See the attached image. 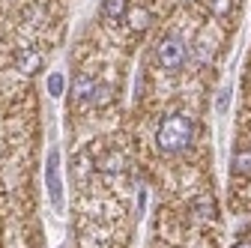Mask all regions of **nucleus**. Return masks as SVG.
<instances>
[{
	"mask_svg": "<svg viewBox=\"0 0 251 248\" xmlns=\"http://www.w3.org/2000/svg\"><path fill=\"white\" fill-rule=\"evenodd\" d=\"M192 138H195V123L188 120L185 114L168 117L159 126V132H155V144H159V149L168 152V156H171V152L185 149L188 144H192Z\"/></svg>",
	"mask_w": 251,
	"mask_h": 248,
	"instance_id": "f257e3e1",
	"label": "nucleus"
},
{
	"mask_svg": "<svg viewBox=\"0 0 251 248\" xmlns=\"http://www.w3.org/2000/svg\"><path fill=\"white\" fill-rule=\"evenodd\" d=\"M155 57H159V63H162L165 69H179V66L185 63V45H182V39L165 36V39L159 42V48H155Z\"/></svg>",
	"mask_w": 251,
	"mask_h": 248,
	"instance_id": "f03ea898",
	"label": "nucleus"
},
{
	"mask_svg": "<svg viewBox=\"0 0 251 248\" xmlns=\"http://www.w3.org/2000/svg\"><path fill=\"white\" fill-rule=\"evenodd\" d=\"M45 179H48V195L54 206H63V185H60V152L51 149L48 152V168H45Z\"/></svg>",
	"mask_w": 251,
	"mask_h": 248,
	"instance_id": "7ed1b4c3",
	"label": "nucleus"
},
{
	"mask_svg": "<svg viewBox=\"0 0 251 248\" xmlns=\"http://www.w3.org/2000/svg\"><path fill=\"white\" fill-rule=\"evenodd\" d=\"M96 81H93L90 75H75V81H72V96L78 99V102H87V99H93L96 96Z\"/></svg>",
	"mask_w": 251,
	"mask_h": 248,
	"instance_id": "20e7f679",
	"label": "nucleus"
},
{
	"mask_svg": "<svg viewBox=\"0 0 251 248\" xmlns=\"http://www.w3.org/2000/svg\"><path fill=\"white\" fill-rule=\"evenodd\" d=\"M102 12H105L108 21H120V18H126V12H129V0H105Z\"/></svg>",
	"mask_w": 251,
	"mask_h": 248,
	"instance_id": "39448f33",
	"label": "nucleus"
},
{
	"mask_svg": "<svg viewBox=\"0 0 251 248\" xmlns=\"http://www.w3.org/2000/svg\"><path fill=\"white\" fill-rule=\"evenodd\" d=\"M126 21H129V27H132V30H144V27L150 24V12H147L144 6H135V9L126 12Z\"/></svg>",
	"mask_w": 251,
	"mask_h": 248,
	"instance_id": "423d86ee",
	"label": "nucleus"
},
{
	"mask_svg": "<svg viewBox=\"0 0 251 248\" xmlns=\"http://www.w3.org/2000/svg\"><path fill=\"white\" fill-rule=\"evenodd\" d=\"M99 171L102 174H120L123 171V156L120 152H108V156L99 162Z\"/></svg>",
	"mask_w": 251,
	"mask_h": 248,
	"instance_id": "0eeeda50",
	"label": "nucleus"
},
{
	"mask_svg": "<svg viewBox=\"0 0 251 248\" xmlns=\"http://www.w3.org/2000/svg\"><path fill=\"white\" fill-rule=\"evenodd\" d=\"M233 171L236 174H251V149H239L233 156Z\"/></svg>",
	"mask_w": 251,
	"mask_h": 248,
	"instance_id": "6e6552de",
	"label": "nucleus"
},
{
	"mask_svg": "<svg viewBox=\"0 0 251 248\" xmlns=\"http://www.w3.org/2000/svg\"><path fill=\"white\" fill-rule=\"evenodd\" d=\"M195 209H198L201 219H209V215L215 212V200H212L209 195H203V198H198V200H195Z\"/></svg>",
	"mask_w": 251,
	"mask_h": 248,
	"instance_id": "1a4fd4ad",
	"label": "nucleus"
},
{
	"mask_svg": "<svg viewBox=\"0 0 251 248\" xmlns=\"http://www.w3.org/2000/svg\"><path fill=\"white\" fill-rule=\"evenodd\" d=\"M230 9H233V0H209V12L218 18H225Z\"/></svg>",
	"mask_w": 251,
	"mask_h": 248,
	"instance_id": "9d476101",
	"label": "nucleus"
},
{
	"mask_svg": "<svg viewBox=\"0 0 251 248\" xmlns=\"http://www.w3.org/2000/svg\"><path fill=\"white\" fill-rule=\"evenodd\" d=\"M63 87H66L63 75H60V72H54V75L48 78V93H51V96H63Z\"/></svg>",
	"mask_w": 251,
	"mask_h": 248,
	"instance_id": "9b49d317",
	"label": "nucleus"
},
{
	"mask_svg": "<svg viewBox=\"0 0 251 248\" xmlns=\"http://www.w3.org/2000/svg\"><path fill=\"white\" fill-rule=\"evenodd\" d=\"M215 108H218V114H225L227 108H230V90L225 87L222 93H218V102H215Z\"/></svg>",
	"mask_w": 251,
	"mask_h": 248,
	"instance_id": "f8f14e48",
	"label": "nucleus"
},
{
	"mask_svg": "<svg viewBox=\"0 0 251 248\" xmlns=\"http://www.w3.org/2000/svg\"><path fill=\"white\" fill-rule=\"evenodd\" d=\"M96 105H108L111 102V87H96V96H93Z\"/></svg>",
	"mask_w": 251,
	"mask_h": 248,
	"instance_id": "ddd939ff",
	"label": "nucleus"
},
{
	"mask_svg": "<svg viewBox=\"0 0 251 248\" xmlns=\"http://www.w3.org/2000/svg\"><path fill=\"white\" fill-rule=\"evenodd\" d=\"M36 63H39V60H36V54H27L24 60H18V66H21V69H33Z\"/></svg>",
	"mask_w": 251,
	"mask_h": 248,
	"instance_id": "4468645a",
	"label": "nucleus"
},
{
	"mask_svg": "<svg viewBox=\"0 0 251 248\" xmlns=\"http://www.w3.org/2000/svg\"><path fill=\"white\" fill-rule=\"evenodd\" d=\"M233 248H251V242H239V245H233Z\"/></svg>",
	"mask_w": 251,
	"mask_h": 248,
	"instance_id": "2eb2a0df",
	"label": "nucleus"
}]
</instances>
